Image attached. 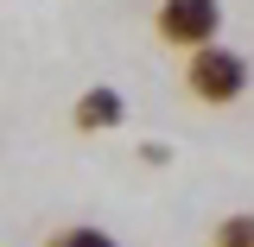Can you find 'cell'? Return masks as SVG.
<instances>
[{
  "instance_id": "1",
  "label": "cell",
  "mask_w": 254,
  "mask_h": 247,
  "mask_svg": "<svg viewBox=\"0 0 254 247\" xmlns=\"http://www.w3.org/2000/svg\"><path fill=\"white\" fill-rule=\"evenodd\" d=\"M185 89L203 101V108H229L248 95V57L229 51V45H197L185 63Z\"/></svg>"
},
{
  "instance_id": "2",
  "label": "cell",
  "mask_w": 254,
  "mask_h": 247,
  "mask_svg": "<svg viewBox=\"0 0 254 247\" xmlns=\"http://www.w3.org/2000/svg\"><path fill=\"white\" fill-rule=\"evenodd\" d=\"M159 38L178 45V51H197V45H216L222 32V0H159Z\"/></svg>"
},
{
  "instance_id": "3",
  "label": "cell",
  "mask_w": 254,
  "mask_h": 247,
  "mask_svg": "<svg viewBox=\"0 0 254 247\" xmlns=\"http://www.w3.org/2000/svg\"><path fill=\"white\" fill-rule=\"evenodd\" d=\"M127 121V101L115 89H89L76 95V133H102V127H121Z\"/></svg>"
},
{
  "instance_id": "4",
  "label": "cell",
  "mask_w": 254,
  "mask_h": 247,
  "mask_svg": "<svg viewBox=\"0 0 254 247\" xmlns=\"http://www.w3.org/2000/svg\"><path fill=\"white\" fill-rule=\"evenodd\" d=\"M45 247H121L108 228H95V222H70V228H58Z\"/></svg>"
},
{
  "instance_id": "5",
  "label": "cell",
  "mask_w": 254,
  "mask_h": 247,
  "mask_svg": "<svg viewBox=\"0 0 254 247\" xmlns=\"http://www.w3.org/2000/svg\"><path fill=\"white\" fill-rule=\"evenodd\" d=\"M210 247H254V216H222L210 228Z\"/></svg>"
}]
</instances>
